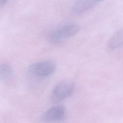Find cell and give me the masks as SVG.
<instances>
[{"instance_id":"3957f363","label":"cell","mask_w":123,"mask_h":123,"mask_svg":"<svg viewBox=\"0 0 123 123\" xmlns=\"http://www.w3.org/2000/svg\"><path fill=\"white\" fill-rule=\"evenodd\" d=\"M74 90V83L71 81H62L54 87L52 95L56 100H63L70 96Z\"/></svg>"},{"instance_id":"277c9868","label":"cell","mask_w":123,"mask_h":123,"mask_svg":"<svg viewBox=\"0 0 123 123\" xmlns=\"http://www.w3.org/2000/svg\"><path fill=\"white\" fill-rule=\"evenodd\" d=\"M66 109L63 106H55L48 109L43 115L44 120L49 121H56L62 120L66 116Z\"/></svg>"},{"instance_id":"5b68a950","label":"cell","mask_w":123,"mask_h":123,"mask_svg":"<svg viewBox=\"0 0 123 123\" xmlns=\"http://www.w3.org/2000/svg\"><path fill=\"white\" fill-rule=\"evenodd\" d=\"M96 2V0H76L72 7V13L80 15L92 8Z\"/></svg>"},{"instance_id":"6da1fadb","label":"cell","mask_w":123,"mask_h":123,"mask_svg":"<svg viewBox=\"0 0 123 123\" xmlns=\"http://www.w3.org/2000/svg\"><path fill=\"white\" fill-rule=\"evenodd\" d=\"M80 28L74 24H66L58 27L50 33L49 38L54 43H59L67 38L75 36L79 32Z\"/></svg>"},{"instance_id":"7a4b0ae2","label":"cell","mask_w":123,"mask_h":123,"mask_svg":"<svg viewBox=\"0 0 123 123\" xmlns=\"http://www.w3.org/2000/svg\"><path fill=\"white\" fill-rule=\"evenodd\" d=\"M56 69V64L53 61H45L36 62L30 65L28 71L30 73L39 77L48 76Z\"/></svg>"},{"instance_id":"52a82bcc","label":"cell","mask_w":123,"mask_h":123,"mask_svg":"<svg viewBox=\"0 0 123 123\" xmlns=\"http://www.w3.org/2000/svg\"><path fill=\"white\" fill-rule=\"evenodd\" d=\"M1 80H7L10 79L13 75V70L8 65L2 64L1 66Z\"/></svg>"},{"instance_id":"ba28073f","label":"cell","mask_w":123,"mask_h":123,"mask_svg":"<svg viewBox=\"0 0 123 123\" xmlns=\"http://www.w3.org/2000/svg\"><path fill=\"white\" fill-rule=\"evenodd\" d=\"M7 1H8V0H0V6H1V7H2L4 5L6 4Z\"/></svg>"},{"instance_id":"8992f818","label":"cell","mask_w":123,"mask_h":123,"mask_svg":"<svg viewBox=\"0 0 123 123\" xmlns=\"http://www.w3.org/2000/svg\"><path fill=\"white\" fill-rule=\"evenodd\" d=\"M108 46L111 50L116 49L123 46V28L114 34L109 39Z\"/></svg>"},{"instance_id":"9c48e42d","label":"cell","mask_w":123,"mask_h":123,"mask_svg":"<svg viewBox=\"0 0 123 123\" xmlns=\"http://www.w3.org/2000/svg\"><path fill=\"white\" fill-rule=\"evenodd\" d=\"M97 2H98V1H103V0H96Z\"/></svg>"}]
</instances>
